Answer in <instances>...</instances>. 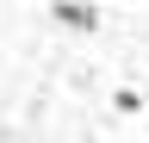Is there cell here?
I'll use <instances>...</instances> for the list:
<instances>
[{"instance_id":"cell-1","label":"cell","mask_w":149,"mask_h":143,"mask_svg":"<svg viewBox=\"0 0 149 143\" xmlns=\"http://www.w3.org/2000/svg\"><path fill=\"white\" fill-rule=\"evenodd\" d=\"M50 19H62V25H74V31H100V13H93V6H81V0L50 6Z\"/></svg>"}]
</instances>
